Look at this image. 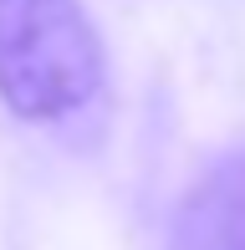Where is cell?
Returning <instances> with one entry per match:
<instances>
[{"mask_svg": "<svg viewBox=\"0 0 245 250\" xmlns=\"http://www.w3.org/2000/svg\"><path fill=\"white\" fill-rule=\"evenodd\" d=\"M102 41L82 0H0V102L61 123L102 92Z\"/></svg>", "mask_w": 245, "mask_h": 250, "instance_id": "obj_1", "label": "cell"}, {"mask_svg": "<svg viewBox=\"0 0 245 250\" xmlns=\"http://www.w3.org/2000/svg\"><path fill=\"white\" fill-rule=\"evenodd\" d=\"M169 250H245V148L189 184L169 220Z\"/></svg>", "mask_w": 245, "mask_h": 250, "instance_id": "obj_2", "label": "cell"}]
</instances>
